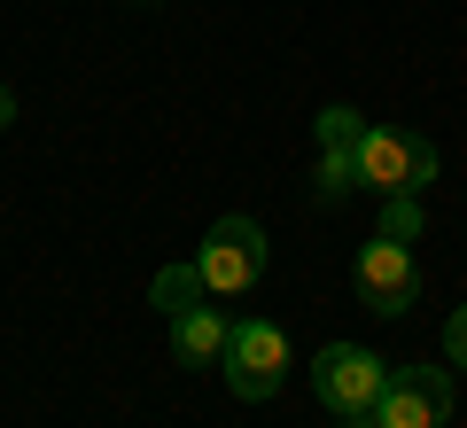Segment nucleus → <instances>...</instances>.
Masks as SVG:
<instances>
[{
	"instance_id": "13",
	"label": "nucleus",
	"mask_w": 467,
	"mask_h": 428,
	"mask_svg": "<svg viewBox=\"0 0 467 428\" xmlns=\"http://www.w3.org/2000/svg\"><path fill=\"white\" fill-rule=\"evenodd\" d=\"M350 428H374V412H367V421H350Z\"/></svg>"
},
{
	"instance_id": "9",
	"label": "nucleus",
	"mask_w": 467,
	"mask_h": 428,
	"mask_svg": "<svg viewBox=\"0 0 467 428\" xmlns=\"http://www.w3.org/2000/svg\"><path fill=\"white\" fill-rule=\"evenodd\" d=\"M202 297H211V288H202V273H195V257H187V265H164V273H156V288H149V304H156V312H187V304H202Z\"/></svg>"
},
{
	"instance_id": "10",
	"label": "nucleus",
	"mask_w": 467,
	"mask_h": 428,
	"mask_svg": "<svg viewBox=\"0 0 467 428\" xmlns=\"http://www.w3.org/2000/svg\"><path fill=\"white\" fill-rule=\"evenodd\" d=\"M382 234H398V242H413V234H420V211H413V195H398V203L382 211Z\"/></svg>"
},
{
	"instance_id": "4",
	"label": "nucleus",
	"mask_w": 467,
	"mask_h": 428,
	"mask_svg": "<svg viewBox=\"0 0 467 428\" xmlns=\"http://www.w3.org/2000/svg\"><path fill=\"white\" fill-rule=\"evenodd\" d=\"M382 381H389V366L374 359L367 343H327V350L312 359V390H319V405L343 412V421H367L374 397H382Z\"/></svg>"
},
{
	"instance_id": "1",
	"label": "nucleus",
	"mask_w": 467,
	"mask_h": 428,
	"mask_svg": "<svg viewBox=\"0 0 467 428\" xmlns=\"http://www.w3.org/2000/svg\"><path fill=\"white\" fill-rule=\"evenodd\" d=\"M429 180H436V149L420 132L367 125V141H358V187H374L382 203H398V195H420Z\"/></svg>"
},
{
	"instance_id": "7",
	"label": "nucleus",
	"mask_w": 467,
	"mask_h": 428,
	"mask_svg": "<svg viewBox=\"0 0 467 428\" xmlns=\"http://www.w3.org/2000/svg\"><path fill=\"white\" fill-rule=\"evenodd\" d=\"M358 141H367V117L358 110H319V172H312V195L319 203H343L358 187Z\"/></svg>"
},
{
	"instance_id": "6",
	"label": "nucleus",
	"mask_w": 467,
	"mask_h": 428,
	"mask_svg": "<svg viewBox=\"0 0 467 428\" xmlns=\"http://www.w3.org/2000/svg\"><path fill=\"white\" fill-rule=\"evenodd\" d=\"M451 421V374L444 366H398L374 397V428H444Z\"/></svg>"
},
{
	"instance_id": "2",
	"label": "nucleus",
	"mask_w": 467,
	"mask_h": 428,
	"mask_svg": "<svg viewBox=\"0 0 467 428\" xmlns=\"http://www.w3.org/2000/svg\"><path fill=\"white\" fill-rule=\"evenodd\" d=\"M195 273H202L211 297H250L265 280V226L257 218H218L195 249Z\"/></svg>"
},
{
	"instance_id": "12",
	"label": "nucleus",
	"mask_w": 467,
	"mask_h": 428,
	"mask_svg": "<svg viewBox=\"0 0 467 428\" xmlns=\"http://www.w3.org/2000/svg\"><path fill=\"white\" fill-rule=\"evenodd\" d=\"M8 117H16V94H8V86H0V125H8Z\"/></svg>"
},
{
	"instance_id": "11",
	"label": "nucleus",
	"mask_w": 467,
	"mask_h": 428,
	"mask_svg": "<svg viewBox=\"0 0 467 428\" xmlns=\"http://www.w3.org/2000/svg\"><path fill=\"white\" fill-rule=\"evenodd\" d=\"M444 359H451V366L467 374V304H460V312L444 319Z\"/></svg>"
},
{
	"instance_id": "8",
	"label": "nucleus",
	"mask_w": 467,
	"mask_h": 428,
	"mask_svg": "<svg viewBox=\"0 0 467 428\" xmlns=\"http://www.w3.org/2000/svg\"><path fill=\"white\" fill-rule=\"evenodd\" d=\"M226 335H234V319L211 312V297H202V304H187V312H171V359L180 366H218L226 359Z\"/></svg>"
},
{
	"instance_id": "5",
	"label": "nucleus",
	"mask_w": 467,
	"mask_h": 428,
	"mask_svg": "<svg viewBox=\"0 0 467 428\" xmlns=\"http://www.w3.org/2000/svg\"><path fill=\"white\" fill-rule=\"evenodd\" d=\"M358 304H367L374 319H405L413 312V297H420V265H413V249L398 242V234H374L367 249H358Z\"/></svg>"
},
{
	"instance_id": "3",
	"label": "nucleus",
	"mask_w": 467,
	"mask_h": 428,
	"mask_svg": "<svg viewBox=\"0 0 467 428\" xmlns=\"http://www.w3.org/2000/svg\"><path fill=\"white\" fill-rule=\"evenodd\" d=\"M218 374H226V390H234V397L265 405V397L288 381V335L273 328V319H234V335H226V359H218Z\"/></svg>"
}]
</instances>
